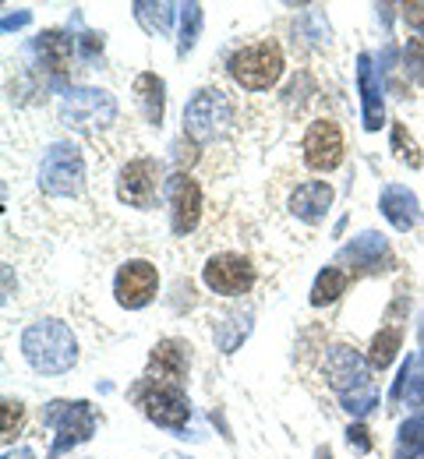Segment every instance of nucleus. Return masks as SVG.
I'll use <instances>...</instances> for the list:
<instances>
[{
  "label": "nucleus",
  "instance_id": "1",
  "mask_svg": "<svg viewBox=\"0 0 424 459\" xmlns=\"http://www.w3.org/2000/svg\"><path fill=\"white\" fill-rule=\"evenodd\" d=\"M25 357L32 360L36 371L43 375H61L74 364V336L67 333L61 322H39L25 333Z\"/></svg>",
  "mask_w": 424,
  "mask_h": 459
},
{
  "label": "nucleus",
  "instance_id": "2",
  "mask_svg": "<svg viewBox=\"0 0 424 459\" xmlns=\"http://www.w3.org/2000/svg\"><path fill=\"white\" fill-rule=\"evenodd\" d=\"M283 67H287L283 50H280L276 43H269V39L238 50V54L230 57V64H227L230 78H234L241 89H251V92L273 89V85L283 78Z\"/></svg>",
  "mask_w": 424,
  "mask_h": 459
},
{
  "label": "nucleus",
  "instance_id": "3",
  "mask_svg": "<svg viewBox=\"0 0 424 459\" xmlns=\"http://www.w3.org/2000/svg\"><path fill=\"white\" fill-rule=\"evenodd\" d=\"M160 187H163V167L149 156L142 160H131L121 167V177H117V198L131 209H152L160 202Z\"/></svg>",
  "mask_w": 424,
  "mask_h": 459
},
{
  "label": "nucleus",
  "instance_id": "4",
  "mask_svg": "<svg viewBox=\"0 0 424 459\" xmlns=\"http://www.w3.org/2000/svg\"><path fill=\"white\" fill-rule=\"evenodd\" d=\"M301 152H304V163H307L311 170H318V173L336 170V167L343 163V131H340V124L329 120V117L311 120L307 131H304Z\"/></svg>",
  "mask_w": 424,
  "mask_h": 459
},
{
  "label": "nucleus",
  "instance_id": "5",
  "mask_svg": "<svg viewBox=\"0 0 424 459\" xmlns=\"http://www.w3.org/2000/svg\"><path fill=\"white\" fill-rule=\"evenodd\" d=\"M202 280L212 293H223V297H241L255 287V265L234 255V251H223V255H212L202 269Z\"/></svg>",
  "mask_w": 424,
  "mask_h": 459
},
{
  "label": "nucleus",
  "instance_id": "6",
  "mask_svg": "<svg viewBox=\"0 0 424 459\" xmlns=\"http://www.w3.org/2000/svg\"><path fill=\"white\" fill-rule=\"evenodd\" d=\"M138 406L149 420L163 424V428H184L187 420V400L177 385L170 382H156V378H145L142 389H138Z\"/></svg>",
  "mask_w": 424,
  "mask_h": 459
},
{
  "label": "nucleus",
  "instance_id": "7",
  "mask_svg": "<svg viewBox=\"0 0 424 459\" xmlns=\"http://www.w3.org/2000/svg\"><path fill=\"white\" fill-rule=\"evenodd\" d=\"M223 124H230V103L223 100V92H216V89L195 92V100L184 110V131L195 142H209L212 134H220Z\"/></svg>",
  "mask_w": 424,
  "mask_h": 459
},
{
  "label": "nucleus",
  "instance_id": "8",
  "mask_svg": "<svg viewBox=\"0 0 424 459\" xmlns=\"http://www.w3.org/2000/svg\"><path fill=\"white\" fill-rule=\"evenodd\" d=\"M39 180H43V187H47L50 195H74V191L82 187V180H85L78 149H71V145H54L50 156L43 160Z\"/></svg>",
  "mask_w": 424,
  "mask_h": 459
},
{
  "label": "nucleus",
  "instance_id": "9",
  "mask_svg": "<svg viewBox=\"0 0 424 459\" xmlns=\"http://www.w3.org/2000/svg\"><path fill=\"white\" fill-rule=\"evenodd\" d=\"M156 290H160V273H156V265H149V262H127L121 265V273H117V280H114V293H117V304L121 307H145L152 297H156Z\"/></svg>",
  "mask_w": 424,
  "mask_h": 459
},
{
  "label": "nucleus",
  "instance_id": "10",
  "mask_svg": "<svg viewBox=\"0 0 424 459\" xmlns=\"http://www.w3.org/2000/svg\"><path fill=\"white\" fill-rule=\"evenodd\" d=\"M170 216H174V230L181 237L191 233L202 220V187L191 173L170 177Z\"/></svg>",
  "mask_w": 424,
  "mask_h": 459
},
{
  "label": "nucleus",
  "instance_id": "11",
  "mask_svg": "<svg viewBox=\"0 0 424 459\" xmlns=\"http://www.w3.org/2000/svg\"><path fill=\"white\" fill-rule=\"evenodd\" d=\"M325 375H329V385L333 389H358L364 382V364L361 357L350 350V346H336L333 353H329V360H325Z\"/></svg>",
  "mask_w": 424,
  "mask_h": 459
},
{
  "label": "nucleus",
  "instance_id": "12",
  "mask_svg": "<svg viewBox=\"0 0 424 459\" xmlns=\"http://www.w3.org/2000/svg\"><path fill=\"white\" fill-rule=\"evenodd\" d=\"M152 375H156V382L181 385L187 375V346L177 340H163L152 350Z\"/></svg>",
  "mask_w": 424,
  "mask_h": 459
},
{
  "label": "nucleus",
  "instance_id": "13",
  "mask_svg": "<svg viewBox=\"0 0 424 459\" xmlns=\"http://www.w3.org/2000/svg\"><path fill=\"white\" fill-rule=\"evenodd\" d=\"M329 205H333V187L325 180H304V184H298V191L290 198L294 216H301L307 223H315Z\"/></svg>",
  "mask_w": 424,
  "mask_h": 459
},
{
  "label": "nucleus",
  "instance_id": "14",
  "mask_svg": "<svg viewBox=\"0 0 424 459\" xmlns=\"http://www.w3.org/2000/svg\"><path fill=\"white\" fill-rule=\"evenodd\" d=\"M382 212H385V220L396 230H411L418 223V202H414V195H411L407 187H400V184H389V187L382 191Z\"/></svg>",
  "mask_w": 424,
  "mask_h": 459
},
{
  "label": "nucleus",
  "instance_id": "15",
  "mask_svg": "<svg viewBox=\"0 0 424 459\" xmlns=\"http://www.w3.org/2000/svg\"><path fill=\"white\" fill-rule=\"evenodd\" d=\"M134 96H138V107L149 124H163V82L156 74H138L134 82Z\"/></svg>",
  "mask_w": 424,
  "mask_h": 459
},
{
  "label": "nucleus",
  "instance_id": "16",
  "mask_svg": "<svg viewBox=\"0 0 424 459\" xmlns=\"http://www.w3.org/2000/svg\"><path fill=\"white\" fill-rule=\"evenodd\" d=\"M403 343V329L400 325H385L375 340H371V350H368V360H371V368H378V371H385L393 360H396V350Z\"/></svg>",
  "mask_w": 424,
  "mask_h": 459
},
{
  "label": "nucleus",
  "instance_id": "17",
  "mask_svg": "<svg viewBox=\"0 0 424 459\" xmlns=\"http://www.w3.org/2000/svg\"><path fill=\"white\" fill-rule=\"evenodd\" d=\"M361 92H364V127L375 131L382 127V107H378V89L371 78V60L361 57Z\"/></svg>",
  "mask_w": 424,
  "mask_h": 459
},
{
  "label": "nucleus",
  "instance_id": "18",
  "mask_svg": "<svg viewBox=\"0 0 424 459\" xmlns=\"http://www.w3.org/2000/svg\"><path fill=\"white\" fill-rule=\"evenodd\" d=\"M350 283V276L343 273V269H325V273H318V280H315V287H311V304H329V300H336L343 290Z\"/></svg>",
  "mask_w": 424,
  "mask_h": 459
},
{
  "label": "nucleus",
  "instance_id": "19",
  "mask_svg": "<svg viewBox=\"0 0 424 459\" xmlns=\"http://www.w3.org/2000/svg\"><path fill=\"white\" fill-rule=\"evenodd\" d=\"M39 54L50 64V71H64L71 60V39H64L61 32H47L39 36Z\"/></svg>",
  "mask_w": 424,
  "mask_h": 459
},
{
  "label": "nucleus",
  "instance_id": "20",
  "mask_svg": "<svg viewBox=\"0 0 424 459\" xmlns=\"http://www.w3.org/2000/svg\"><path fill=\"white\" fill-rule=\"evenodd\" d=\"M393 152L407 163V167H421V152H418V142L414 138H407V127L403 124H393Z\"/></svg>",
  "mask_w": 424,
  "mask_h": 459
},
{
  "label": "nucleus",
  "instance_id": "21",
  "mask_svg": "<svg viewBox=\"0 0 424 459\" xmlns=\"http://www.w3.org/2000/svg\"><path fill=\"white\" fill-rule=\"evenodd\" d=\"M184 18H187V29H181V54L191 50V43H195V32H198V25H202V7H198V4H187V7H184Z\"/></svg>",
  "mask_w": 424,
  "mask_h": 459
},
{
  "label": "nucleus",
  "instance_id": "22",
  "mask_svg": "<svg viewBox=\"0 0 424 459\" xmlns=\"http://www.w3.org/2000/svg\"><path fill=\"white\" fill-rule=\"evenodd\" d=\"M22 428V406L18 403H4V442H11Z\"/></svg>",
  "mask_w": 424,
  "mask_h": 459
},
{
  "label": "nucleus",
  "instance_id": "23",
  "mask_svg": "<svg viewBox=\"0 0 424 459\" xmlns=\"http://www.w3.org/2000/svg\"><path fill=\"white\" fill-rule=\"evenodd\" d=\"M407 64H411L407 71H411L418 82H424V47L414 43V39H411V47H407Z\"/></svg>",
  "mask_w": 424,
  "mask_h": 459
},
{
  "label": "nucleus",
  "instance_id": "24",
  "mask_svg": "<svg viewBox=\"0 0 424 459\" xmlns=\"http://www.w3.org/2000/svg\"><path fill=\"white\" fill-rule=\"evenodd\" d=\"M403 18H407L411 32H418L424 39V4H403Z\"/></svg>",
  "mask_w": 424,
  "mask_h": 459
},
{
  "label": "nucleus",
  "instance_id": "25",
  "mask_svg": "<svg viewBox=\"0 0 424 459\" xmlns=\"http://www.w3.org/2000/svg\"><path fill=\"white\" fill-rule=\"evenodd\" d=\"M350 446H358V449H368V446H371V442H368V431H364L361 424H358V428H350Z\"/></svg>",
  "mask_w": 424,
  "mask_h": 459
},
{
  "label": "nucleus",
  "instance_id": "26",
  "mask_svg": "<svg viewBox=\"0 0 424 459\" xmlns=\"http://www.w3.org/2000/svg\"><path fill=\"white\" fill-rule=\"evenodd\" d=\"M411 396H414V403H421V406H424V378H418V382H414V393H411Z\"/></svg>",
  "mask_w": 424,
  "mask_h": 459
},
{
  "label": "nucleus",
  "instance_id": "27",
  "mask_svg": "<svg viewBox=\"0 0 424 459\" xmlns=\"http://www.w3.org/2000/svg\"><path fill=\"white\" fill-rule=\"evenodd\" d=\"M414 459H424V449H421V453H418V456H414Z\"/></svg>",
  "mask_w": 424,
  "mask_h": 459
}]
</instances>
